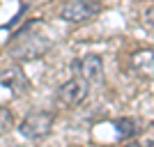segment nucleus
Masks as SVG:
<instances>
[{
	"label": "nucleus",
	"mask_w": 154,
	"mask_h": 147,
	"mask_svg": "<svg viewBox=\"0 0 154 147\" xmlns=\"http://www.w3.org/2000/svg\"><path fill=\"white\" fill-rule=\"evenodd\" d=\"M113 124H115V131H117L120 140H127V138H134V136L140 133V122L134 120V117H120Z\"/></svg>",
	"instance_id": "obj_6"
},
{
	"label": "nucleus",
	"mask_w": 154,
	"mask_h": 147,
	"mask_svg": "<svg viewBox=\"0 0 154 147\" xmlns=\"http://www.w3.org/2000/svg\"><path fill=\"white\" fill-rule=\"evenodd\" d=\"M143 19H145V23H147L149 28H154V5H149L145 12H143Z\"/></svg>",
	"instance_id": "obj_9"
},
{
	"label": "nucleus",
	"mask_w": 154,
	"mask_h": 147,
	"mask_svg": "<svg viewBox=\"0 0 154 147\" xmlns=\"http://www.w3.org/2000/svg\"><path fill=\"white\" fill-rule=\"evenodd\" d=\"M14 129V113L9 108H0V136L9 133Z\"/></svg>",
	"instance_id": "obj_8"
},
{
	"label": "nucleus",
	"mask_w": 154,
	"mask_h": 147,
	"mask_svg": "<svg viewBox=\"0 0 154 147\" xmlns=\"http://www.w3.org/2000/svg\"><path fill=\"white\" fill-rule=\"evenodd\" d=\"M129 69L131 74L143 81H154V51L152 48H140L129 55Z\"/></svg>",
	"instance_id": "obj_5"
},
{
	"label": "nucleus",
	"mask_w": 154,
	"mask_h": 147,
	"mask_svg": "<svg viewBox=\"0 0 154 147\" xmlns=\"http://www.w3.org/2000/svg\"><path fill=\"white\" fill-rule=\"evenodd\" d=\"M124 147H154V142L152 140H147V142H131V145H124Z\"/></svg>",
	"instance_id": "obj_10"
},
{
	"label": "nucleus",
	"mask_w": 154,
	"mask_h": 147,
	"mask_svg": "<svg viewBox=\"0 0 154 147\" xmlns=\"http://www.w3.org/2000/svg\"><path fill=\"white\" fill-rule=\"evenodd\" d=\"M0 83L5 85V87L21 90L23 85H26V81H23V76H21V71H19V69H14V71H2V76H0Z\"/></svg>",
	"instance_id": "obj_7"
},
{
	"label": "nucleus",
	"mask_w": 154,
	"mask_h": 147,
	"mask_svg": "<svg viewBox=\"0 0 154 147\" xmlns=\"http://www.w3.org/2000/svg\"><path fill=\"white\" fill-rule=\"evenodd\" d=\"M103 0H69L62 7V19L69 23H81V21H90L101 12Z\"/></svg>",
	"instance_id": "obj_4"
},
{
	"label": "nucleus",
	"mask_w": 154,
	"mask_h": 147,
	"mask_svg": "<svg viewBox=\"0 0 154 147\" xmlns=\"http://www.w3.org/2000/svg\"><path fill=\"white\" fill-rule=\"evenodd\" d=\"M53 122H55V113L51 110H35L30 115L23 117V122L19 124V133L28 140H42L51 133Z\"/></svg>",
	"instance_id": "obj_1"
},
{
	"label": "nucleus",
	"mask_w": 154,
	"mask_h": 147,
	"mask_svg": "<svg viewBox=\"0 0 154 147\" xmlns=\"http://www.w3.org/2000/svg\"><path fill=\"white\" fill-rule=\"evenodd\" d=\"M71 74L74 78H81L85 83H99L103 78V60L101 55L97 53H88V55H81L71 62Z\"/></svg>",
	"instance_id": "obj_3"
},
{
	"label": "nucleus",
	"mask_w": 154,
	"mask_h": 147,
	"mask_svg": "<svg viewBox=\"0 0 154 147\" xmlns=\"http://www.w3.org/2000/svg\"><path fill=\"white\" fill-rule=\"evenodd\" d=\"M152 127H154V124H152Z\"/></svg>",
	"instance_id": "obj_11"
},
{
	"label": "nucleus",
	"mask_w": 154,
	"mask_h": 147,
	"mask_svg": "<svg viewBox=\"0 0 154 147\" xmlns=\"http://www.w3.org/2000/svg\"><path fill=\"white\" fill-rule=\"evenodd\" d=\"M88 96H90V83H85L81 78H71L58 87L55 103L62 108H78L88 101Z\"/></svg>",
	"instance_id": "obj_2"
}]
</instances>
